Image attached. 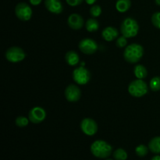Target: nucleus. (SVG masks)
<instances>
[{"instance_id":"nucleus-1","label":"nucleus","mask_w":160,"mask_h":160,"mask_svg":"<svg viewBox=\"0 0 160 160\" xmlns=\"http://www.w3.org/2000/svg\"><path fill=\"white\" fill-rule=\"evenodd\" d=\"M91 152L95 157L106 159L112 154V147L106 141L96 140L91 145Z\"/></svg>"},{"instance_id":"nucleus-2","label":"nucleus","mask_w":160,"mask_h":160,"mask_svg":"<svg viewBox=\"0 0 160 160\" xmlns=\"http://www.w3.org/2000/svg\"><path fill=\"white\" fill-rule=\"evenodd\" d=\"M144 55V48L142 45L133 43L126 47L123 52V58L128 62L131 64L137 63L141 60Z\"/></svg>"},{"instance_id":"nucleus-3","label":"nucleus","mask_w":160,"mask_h":160,"mask_svg":"<svg viewBox=\"0 0 160 160\" xmlns=\"http://www.w3.org/2000/svg\"><path fill=\"white\" fill-rule=\"evenodd\" d=\"M139 25L137 20L131 17L124 19L120 25V32L127 38H134L138 34Z\"/></svg>"},{"instance_id":"nucleus-4","label":"nucleus","mask_w":160,"mask_h":160,"mask_svg":"<svg viewBox=\"0 0 160 160\" xmlns=\"http://www.w3.org/2000/svg\"><path fill=\"white\" fill-rule=\"evenodd\" d=\"M148 92V86L145 81L142 79L134 80L128 86V92L135 98H141L146 95Z\"/></svg>"},{"instance_id":"nucleus-5","label":"nucleus","mask_w":160,"mask_h":160,"mask_svg":"<svg viewBox=\"0 0 160 160\" xmlns=\"http://www.w3.org/2000/svg\"><path fill=\"white\" fill-rule=\"evenodd\" d=\"M5 56L9 62L17 63V62H21L25 59L26 53L20 47L12 46L8 48L7 51L6 52Z\"/></svg>"},{"instance_id":"nucleus-6","label":"nucleus","mask_w":160,"mask_h":160,"mask_svg":"<svg viewBox=\"0 0 160 160\" xmlns=\"http://www.w3.org/2000/svg\"><path fill=\"white\" fill-rule=\"evenodd\" d=\"M73 79L79 85H84L90 81V71L83 66L78 67L73 71Z\"/></svg>"},{"instance_id":"nucleus-7","label":"nucleus","mask_w":160,"mask_h":160,"mask_svg":"<svg viewBox=\"0 0 160 160\" xmlns=\"http://www.w3.org/2000/svg\"><path fill=\"white\" fill-rule=\"evenodd\" d=\"M32 9L26 2H20L16 6L15 14L19 20L22 21H28L32 17Z\"/></svg>"},{"instance_id":"nucleus-8","label":"nucleus","mask_w":160,"mask_h":160,"mask_svg":"<svg viewBox=\"0 0 160 160\" xmlns=\"http://www.w3.org/2000/svg\"><path fill=\"white\" fill-rule=\"evenodd\" d=\"M79 49L81 52L86 55H92L98 50V46L97 42L92 38H84L79 42Z\"/></svg>"},{"instance_id":"nucleus-9","label":"nucleus","mask_w":160,"mask_h":160,"mask_svg":"<svg viewBox=\"0 0 160 160\" xmlns=\"http://www.w3.org/2000/svg\"><path fill=\"white\" fill-rule=\"evenodd\" d=\"M81 130L85 135L93 136L98 131V124L92 118H84L81 122Z\"/></svg>"},{"instance_id":"nucleus-10","label":"nucleus","mask_w":160,"mask_h":160,"mask_svg":"<svg viewBox=\"0 0 160 160\" xmlns=\"http://www.w3.org/2000/svg\"><path fill=\"white\" fill-rule=\"evenodd\" d=\"M30 121L34 124L42 123L46 118V112L45 109L40 106H35L30 110L28 114Z\"/></svg>"},{"instance_id":"nucleus-11","label":"nucleus","mask_w":160,"mask_h":160,"mask_svg":"<svg viewBox=\"0 0 160 160\" xmlns=\"http://www.w3.org/2000/svg\"><path fill=\"white\" fill-rule=\"evenodd\" d=\"M65 97L67 100L70 102L79 101L81 97V91L78 86L75 84H70L65 89Z\"/></svg>"},{"instance_id":"nucleus-12","label":"nucleus","mask_w":160,"mask_h":160,"mask_svg":"<svg viewBox=\"0 0 160 160\" xmlns=\"http://www.w3.org/2000/svg\"><path fill=\"white\" fill-rule=\"evenodd\" d=\"M67 23L71 29L78 31L81 29L84 24L83 17L78 13H72L67 19Z\"/></svg>"},{"instance_id":"nucleus-13","label":"nucleus","mask_w":160,"mask_h":160,"mask_svg":"<svg viewBox=\"0 0 160 160\" xmlns=\"http://www.w3.org/2000/svg\"><path fill=\"white\" fill-rule=\"evenodd\" d=\"M45 6L52 13L60 14L63 11V6L60 0H45Z\"/></svg>"},{"instance_id":"nucleus-14","label":"nucleus","mask_w":160,"mask_h":160,"mask_svg":"<svg viewBox=\"0 0 160 160\" xmlns=\"http://www.w3.org/2000/svg\"><path fill=\"white\" fill-rule=\"evenodd\" d=\"M102 36L106 42H112L118 38L119 31L114 27H107L102 31Z\"/></svg>"},{"instance_id":"nucleus-15","label":"nucleus","mask_w":160,"mask_h":160,"mask_svg":"<svg viewBox=\"0 0 160 160\" xmlns=\"http://www.w3.org/2000/svg\"><path fill=\"white\" fill-rule=\"evenodd\" d=\"M65 60L68 65L76 66L80 61V56L75 51H69L65 55Z\"/></svg>"},{"instance_id":"nucleus-16","label":"nucleus","mask_w":160,"mask_h":160,"mask_svg":"<svg viewBox=\"0 0 160 160\" xmlns=\"http://www.w3.org/2000/svg\"><path fill=\"white\" fill-rule=\"evenodd\" d=\"M148 148L155 154H160V136H156L148 142Z\"/></svg>"},{"instance_id":"nucleus-17","label":"nucleus","mask_w":160,"mask_h":160,"mask_svg":"<svg viewBox=\"0 0 160 160\" xmlns=\"http://www.w3.org/2000/svg\"><path fill=\"white\" fill-rule=\"evenodd\" d=\"M134 76L137 78V79H145L148 75V70L145 68V66L142 64H138L134 68Z\"/></svg>"},{"instance_id":"nucleus-18","label":"nucleus","mask_w":160,"mask_h":160,"mask_svg":"<svg viewBox=\"0 0 160 160\" xmlns=\"http://www.w3.org/2000/svg\"><path fill=\"white\" fill-rule=\"evenodd\" d=\"M131 6V0H117L116 2V9L120 12H126Z\"/></svg>"},{"instance_id":"nucleus-19","label":"nucleus","mask_w":160,"mask_h":160,"mask_svg":"<svg viewBox=\"0 0 160 160\" xmlns=\"http://www.w3.org/2000/svg\"><path fill=\"white\" fill-rule=\"evenodd\" d=\"M99 22L96 20L95 18L92 17V18L88 19L87 22L85 23V28L88 32H95L99 29Z\"/></svg>"},{"instance_id":"nucleus-20","label":"nucleus","mask_w":160,"mask_h":160,"mask_svg":"<svg viewBox=\"0 0 160 160\" xmlns=\"http://www.w3.org/2000/svg\"><path fill=\"white\" fill-rule=\"evenodd\" d=\"M113 158L115 160H126L128 159V153L123 148H117L113 152Z\"/></svg>"},{"instance_id":"nucleus-21","label":"nucleus","mask_w":160,"mask_h":160,"mask_svg":"<svg viewBox=\"0 0 160 160\" xmlns=\"http://www.w3.org/2000/svg\"><path fill=\"white\" fill-rule=\"evenodd\" d=\"M149 88L152 92H159L160 90V77H154L149 83Z\"/></svg>"},{"instance_id":"nucleus-22","label":"nucleus","mask_w":160,"mask_h":160,"mask_svg":"<svg viewBox=\"0 0 160 160\" xmlns=\"http://www.w3.org/2000/svg\"><path fill=\"white\" fill-rule=\"evenodd\" d=\"M148 150H149V148L146 145H140L136 147L135 153L139 157H144V156H147V154L148 153Z\"/></svg>"},{"instance_id":"nucleus-23","label":"nucleus","mask_w":160,"mask_h":160,"mask_svg":"<svg viewBox=\"0 0 160 160\" xmlns=\"http://www.w3.org/2000/svg\"><path fill=\"white\" fill-rule=\"evenodd\" d=\"M29 121V118H27V117H23V116H20V117H17L16 118L15 123L19 128H24V127L28 126Z\"/></svg>"},{"instance_id":"nucleus-24","label":"nucleus","mask_w":160,"mask_h":160,"mask_svg":"<svg viewBox=\"0 0 160 160\" xmlns=\"http://www.w3.org/2000/svg\"><path fill=\"white\" fill-rule=\"evenodd\" d=\"M90 14L92 17H98L102 14V8L98 5H93L90 9Z\"/></svg>"},{"instance_id":"nucleus-25","label":"nucleus","mask_w":160,"mask_h":160,"mask_svg":"<svg viewBox=\"0 0 160 160\" xmlns=\"http://www.w3.org/2000/svg\"><path fill=\"white\" fill-rule=\"evenodd\" d=\"M151 20L153 26L160 30V12H156L153 13Z\"/></svg>"},{"instance_id":"nucleus-26","label":"nucleus","mask_w":160,"mask_h":160,"mask_svg":"<svg viewBox=\"0 0 160 160\" xmlns=\"http://www.w3.org/2000/svg\"><path fill=\"white\" fill-rule=\"evenodd\" d=\"M127 45H128V39H127L126 37L122 35L117 38V42H116V45H117L118 48H124Z\"/></svg>"},{"instance_id":"nucleus-27","label":"nucleus","mask_w":160,"mask_h":160,"mask_svg":"<svg viewBox=\"0 0 160 160\" xmlns=\"http://www.w3.org/2000/svg\"><path fill=\"white\" fill-rule=\"evenodd\" d=\"M84 0H66L67 3L70 6H78L83 2Z\"/></svg>"},{"instance_id":"nucleus-28","label":"nucleus","mask_w":160,"mask_h":160,"mask_svg":"<svg viewBox=\"0 0 160 160\" xmlns=\"http://www.w3.org/2000/svg\"><path fill=\"white\" fill-rule=\"evenodd\" d=\"M29 2L32 6H38L42 3V0H29Z\"/></svg>"},{"instance_id":"nucleus-29","label":"nucleus","mask_w":160,"mask_h":160,"mask_svg":"<svg viewBox=\"0 0 160 160\" xmlns=\"http://www.w3.org/2000/svg\"><path fill=\"white\" fill-rule=\"evenodd\" d=\"M88 5H94L96 2L97 0H84Z\"/></svg>"},{"instance_id":"nucleus-30","label":"nucleus","mask_w":160,"mask_h":160,"mask_svg":"<svg viewBox=\"0 0 160 160\" xmlns=\"http://www.w3.org/2000/svg\"><path fill=\"white\" fill-rule=\"evenodd\" d=\"M151 160H160V156H155L154 157L152 158Z\"/></svg>"},{"instance_id":"nucleus-31","label":"nucleus","mask_w":160,"mask_h":160,"mask_svg":"<svg viewBox=\"0 0 160 160\" xmlns=\"http://www.w3.org/2000/svg\"><path fill=\"white\" fill-rule=\"evenodd\" d=\"M155 2H156V4L158 5V6H160V0H155Z\"/></svg>"},{"instance_id":"nucleus-32","label":"nucleus","mask_w":160,"mask_h":160,"mask_svg":"<svg viewBox=\"0 0 160 160\" xmlns=\"http://www.w3.org/2000/svg\"><path fill=\"white\" fill-rule=\"evenodd\" d=\"M106 160H112V159H106Z\"/></svg>"}]
</instances>
